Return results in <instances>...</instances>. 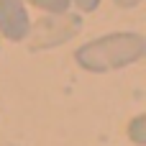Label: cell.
<instances>
[{
  "label": "cell",
  "mask_w": 146,
  "mask_h": 146,
  "mask_svg": "<svg viewBox=\"0 0 146 146\" xmlns=\"http://www.w3.org/2000/svg\"><path fill=\"white\" fill-rule=\"evenodd\" d=\"M146 51V38L136 31H118L82 44L74 59L87 72H113L136 64Z\"/></svg>",
  "instance_id": "1"
},
{
  "label": "cell",
  "mask_w": 146,
  "mask_h": 146,
  "mask_svg": "<svg viewBox=\"0 0 146 146\" xmlns=\"http://www.w3.org/2000/svg\"><path fill=\"white\" fill-rule=\"evenodd\" d=\"M82 21L80 15L74 13H59V15H49V18H41L36 26L28 28V36H31V49H51V46H59L64 41H69L77 31H80Z\"/></svg>",
  "instance_id": "2"
},
{
  "label": "cell",
  "mask_w": 146,
  "mask_h": 146,
  "mask_svg": "<svg viewBox=\"0 0 146 146\" xmlns=\"http://www.w3.org/2000/svg\"><path fill=\"white\" fill-rule=\"evenodd\" d=\"M31 18L23 0H0V33L8 41L28 38Z\"/></svg>",
  "instance_id": "3"
},
{
  "label": "cell",
  "mask_w": 146,
  "mask_h": 146,
  "mask_svg": "<svg viewBox=\"0 0 146 146\" xmlns=\"http://www.w3.org/2000/svg\"><path fill=\"white\" fill-rule=\"evenodd\" d=\"M23 3H31L33 8L46 10V13H51V15L67 13V10H69V5H72V0H23Z\"/></svg>",
  "instance_id": "4"
},
{
  "label": "cell",
  "mask_w": 146,
  "mask_h": 146,
  "mask_svg": "<svg viewBox=\"0 0 146 146\" xmlns=\"http://www.w3.org/2000/svg\"><path fill=\"white\" fill-rule=\"evenodd\" d=\"M144 126H146V115H136V118L131 121V126H128V136H131V141H133V144H139V146L146 144Z\"/></svg>",
  "instance_id": "5"
},
{
  "label": "cell",
  "mask_w": 146,
  "mask_h": 146,
  "mask_svg": "<svg viewBox=\"0 0 146 146\" xmlns=\"http://www.w3.org/2000/svg\"><path fill=\"white\" fill-rule=\"evenodd\" d=\"M82 13H92V10H98V5H100V0H72Z\"/></svg>",
  "instance_id": "6"
},
{
  "label": "cell",
  "mask_w": 146,
  "mask_h": 146,
  "mask_svg": "<svg viewBox=\"0 0 146 146\" xmlns=\"http://www.w3.org/2000/svg\"><path fill=\"white\" fill-rule=\"evenodd\" d=\"M141 0H115V5H121V8H136Z\"/></svg>",
  "instance_id": "7"
}]
</instances>
